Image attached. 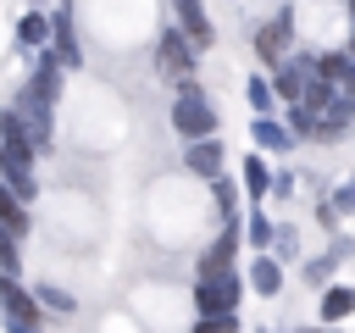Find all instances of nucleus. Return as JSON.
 Masks as SVG:
<instances>
[{"label":"nucleus","mask_w":355,"mask_h":333,"mask_svg":"<svg viewBox=\"0 0 355 333\" xmlns=\"http://www.w3.org/2000/svg\"><path fill=\"white\" fill-rule=\"evenodd\" d=\"M172 128H178V139H211V133H216V105H211V94H205L194 78H189V83H178Z\"/></svg>","instance_id":"1"},{"label":"nucleus","mask_w":355,"mask_h":333,"mask_svg":"<svg viewBox=\"0 0 355 333\" xmlns=\"http://www.w3.org/2000/svg\"><path fill=\"white\" fill-rule=\"evenodd\" d=\"M194 67H200V44L172 22V28H161L155 33V72L161 78H172V83H189L194 78Z\"/></svg>","instance_id":"2"},{"label":"nucleus","mask_w":355,"mask_h":333,"mask_svg":"<svg viewBox=\"0 0 355 333\" xmlns=\"http://www.w3.org/2000/svg\"><path fill=\"white\" fill-rule=\"evenodd\" d=\"M244 272H205V278H194V305H200V316H222V311H239V300H244Z\"/></svg>","instance_id":"3"},{"label":"nucleus","mask_w":355,"mask_h":333,"mask_svg":"<svg viewBox=\"0 0 355 333\" xmlns=\"http://www.w3.org/2000/svg\"><path fill=\"white\" fill-rule=\"evenodd\" d=\"M255 56H261V67L272 72V67H283L288 56H294V6H277L261 28H255Z\"/></svg>","instance_id":"4"},{"label":"nucleus","mask_w":355,"mask_h":333,"mask_svg":"<svg viewBox=\"0 0 355 333\" xmlns=\"http://www.w3.org/2000/svg\"><path fill=\"white\" fill-rule=\"evenodd\" d=\"M61 78H67V61L44 44V50H33V72H28V83H22L17 94H28V100H39V105L55 111V100H61Z\"/></svg>","instance_id":"5"},{"label":"nucleus","mask_w":355,"mask_h":333,"mask_svg":"<svg viewBox=\"0 0 355 333\" xmlns=\"http://www.w3.org/2000/svg\"><path fill=\"white\" fill-rule=\"evenodd\" d=\"M0 316H6V322H22V327H39V322H44L39 294H33V289H22V278H17V272H0Z\"/></svg>","instance_id":"6"},{"label":"nucleus","mask_w":355,"mask_h":333,"mask_svg":"<svg viewBox=\"0 0 355 333\" xmlns=\"http://www.w3.org/2000/svg\"><path fill=\"white\" fill-rule=\"evenodd\" d=\"M50 50L67 61V72H78V67H83V44H78L72 0H55V6H50Z\"/></svg>","instance_id":"7"},{"label":"nucleus","mask_w":355,"mask_h":333,"mask_svg":"<svg viewBox=\"0 0 355 333\" xmlns=\"http://www.w3.org/2000/svg\"><path fill=\"white\" fill-rule=\"evenodd\" d=\"M0 183H11L22 200L39 194V172H33V150L28 144H0Z\"/></svg>","instance_id":"8"},{"label":"nucleus","mask_w":355,"mask_h":333,"mask_svg":"<svg viewBox=\"0 0 355 333\" xmlns=\"http://www.w3.org/2000/svg\"><path fill=\"white\" fill-rule=\"evenodd\" d=\"M172 22L200 44V50H211L216 44V28H211V11H205V0H172Z\"/></svg>","instance_id":"9"},{"label":"nucleus","mask_w":355,"mask_h":333,"mask_svg":"<svg viewBox=\"0 0 355 333\" xmlns=\"http://www.w3.org/2000/svg\"><path fill=\"white\" fill-rule=\"evenodd\" d=\"M222 161H227V155H222L216 133H211V139H189V144H183V166H189L194 178H205V183H211V178H222Z\"/></svg>","instance_id":"10"},{"label":"nucleus","mask_w":355,"mask_h":333,"mask_svg":"<svg viewBox=\"0 0 355 333\" xmlns=\"http://www.w3.org/2000/svg\"><path fill=\"white\" fill-rule=\"evenodd\" d=\"M11 39H17V50H44V44H50V11H39V6H28V11L17 17V28H11Z\"/></svg>","instance_id":"11"},{"label":"nucleus","mask_w":355,"mask_h":333,"mask_svg":"<svg viewBox=\"0 0 355 333\" xmlns=\"http://www.w3.org/2000/svg\"><path fill=\"white\" fill-rule=\"evenodd\" d=\"M233 255H239V222H227V228L211 239V250L200 255V278H205V272H227Z\"/></svg>","instance_id":"12"},{"label":"nucleus","mask_w":355,"mask_h":333,"mask_svg":"<svg viewBox=\"0 0 355 333\" xmlns=\"http://www.w3.org/2000/svg\"><path fill=\"white\" fill-rule=\"evenodd\" d=\"M244 278H250V289H255L261 300L283 294V261H277V255H266V250H261V255L250 261V272H244Z\"/></svg>","instance_id":"13"},{"label":"nucleus","mask_w":355,"mask_h":333,"mask_svg":"<svg viewBox=\"0 0 355 333\" xmlns=\"http://www.w3.org/2000/svg\"><path fill=\"white\" fill-rule=\"evenodd\" d=\"M0 228H11L17 239H28L33 233V216H28V200L11 189V183H0Z\"/></svg>","instance_id":"14"},{"label":"nucleus","mask_w":355,"mask_h":333,"mask_svg":"<svg viewBox=\"0 0 355 333\" xmlns=\"http://www.w3.org/2000/svg\"><path fill=\"white\" fill-rule=\"evenodd\" d=\"M250 139H255L261 150H272V155H283V150L294 144V128H288V122H277V117H255V128H250Z\"/></svg>","instance_id":"15"},{"label":"nucleus","mask_w":355,"mask_h":333,"mask_svg":"<svg viewBox=\"0 0 355 333\" xmlns=\"http://www.w3.org/2000/svg\"><path fill=\"white\" fill-rule=\"evenodd\" d=\"M349 311H355V289H344V283L322 289V322H344Z\"/></svg>","instance_id":"16"},{"label":"nucleus","mask_w":355,"mask_h":333,"mask_svg":"<svg viewBox=\"0 0 355 333\" xmlns=\"http://www.w3.org/2000/svg\"><path fill=\"white\" fill-rule=\"evenodd\" d=\"M244 94H250V105H255V117H272V105H277V89H272V72H255V78L244 83Z\"/></svg>","instance_id":"17"},{"label":"nucleus","mask_w":355,"mask_h":333,"mask_svg":"<svg viewBox=\"0 0 355 333\" xmlns=\"http://www.w3.org/2000/svg\"><path fill=\"white\" fill-rule=\"evenodd\" d=\"M244 194H250V200L272 194V172H266V161H261V155H244Z\"/></svg>","instance_id":"18"},{"label":"nucleus","mask_w":355,"mask_h":333,"mask_svg":"<svg viewBox=\"0 0 355 333\" xmlns=\"http://www.w3.org/2000/svg\"><path fill=\"white\" fill-rule=\"evenodd\" d=\"M211 200H216L222 222H239V189H233V178H227V172H222V178H211Z\"/></svg>","instance_id":"19"},{"label":"nucleus","mask_w":355,"mask_h":333,"mask_svg":"<svg viewBox=\"0 0 355 333\" xmlns=\"http://www.w3.org/2000/svg\"><path fill=\"white\" fill-rule=\"evenodd\" d=\"M244 239H250L255 250H272V239H277V228L266 222V211H250V222H244Z\"/></svg>","instance_id":"20"},{"label":"nucleus","mask_w":355,"mask_h":333,"mask_svg":"<svg viewBox=\"0 0 355 333\" xmlns=\"http://www.w3.org/2000/svg\"><path fill=\"white\" fill-rule=\"evenodd\" d=\"M33 294H39V305H44V311H61V316H72V311H78V300H72L67 289H55V283H39Z\"/></svg>","instance_id":"21"},{"label":"nucleus","mask_w":355,"mask_h":333,"mask_svg":"<svg viewBox=\"0 0 355 333\" xmlns=\"http://www.w3.org/2000/svg\"><path fill=\"white\" fill-rule=\"evenodd\" d=\"M0 272H17L22 278V239L11 228H0Z\"/></svg>","instance_id":"22"},{"label":"nucleus","mask_w":355,"mask_h":333,"mask_svg":"<svg viewBox=\"0 0 355 333\" xmlns=\"http://www.w3.org/2000/svg\"><path fill=\"white\" fill-rule=\"evenodd\" d=\"M189 333H239V311H222V316H200Z\"/></svg>","instance_id":"23"},{"label":"nucleus","mask_w":355,"mask_h":333,"mask_svg":"<svg viewBox=\"0 0 355 333\" xmlns=\"http://www.w3.org/2000/svg\"><path fill=\"white\" fill-rule=\"evenodd\" d=\"M272 255H277V261H294V255H300V239H294V228H277V239H272Z\"/></svg>","instance_id":"24"},{"label":"nucleus","mask_w":355,"mask_h":333,"mask_svg":"<svg viewBox=\"0 0 355 333\" xmlns=\"http://www.w3.org/2000/svg\"><path fill=\"white\" fill-rule=\"evenodd\" d=\"M327 272H333V250H327L322 261H311V266H305V283H327Z\"/></svg>","instance_id":"25"},{"label":"nucleus","mask_w":355,"mask_h":333,"mask_svg":"<svg viewBox=\"0 0 355 333\" xmlns=\"http://www.w3.org/2000/svg\"><path fill=\"white\" fill-rule=\"evenodd\" d=\"M272 194L288 200V194H294V172H277V178H272Z\"/></svg>","instance_id":"26"},{"label":"nucleus","mask_w":355,"mask_h":333,"mask_svg":"<svg viewBox=\"0 0 355 333\" xmlns=\"http://www.w3.org/2000/svg\"><path fill=\"white\" fill-rule=\"evenodd\" d=\"M6 333H39V327H22V322H6Z\"/></svg>","instance_id":"27"},{"label":"nucleus","mask_w":355,"mask_h":333,"mask_svg":"<svg viewBox=\"0 0 355 333\" xmlns=\"http://www.w3.org/2000/svg\"><path fill=\"white\" fill-rule=\"evenodd\" d=\"M22 6H39V11H50V6H55V0H22Z\"/></svg>","instance_id":"28"},{"label":"nucleus","mask_w":355,"mask_h":333,"mask_svg":"<svg viewBox=\"0 0 355 333\" xmlns=\"http://www.w3.org/2000/svg\"><path fill=\"white\" fill-rule=\"evenodd\" d=\"M294 333H333V327H294Z\"/></svg>","instance_id":"29"},{"label":"nucleus","mask_w":355,"mask_h":333,"mask_svg":"<svg viewBox=\"0 0 355 333\" xmlns=\"http://www.w3.org/2000/svg\"><path fill=\"white\" fill-rule=\"evenodd\" d=\"M349 22H355V0H349Z\"/></svg>","instance_id":"30"}]
</instances>
